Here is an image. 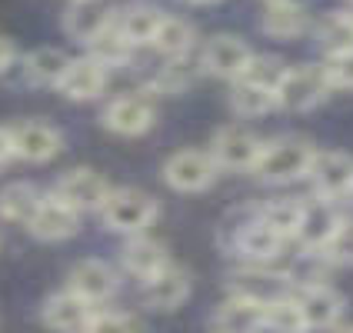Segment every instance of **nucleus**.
I'll list each match as a JSON object with an SVG mask.
<instances>
[{
	"instance_id": "nucleus-1",
	"label": "nucleus",
	"mask_w": 353,
	"mask_h": 333,
	"mask_svg": "<svg viewBox=\"0 0 353 333\" xmlns=\"http://www.w3.org/2000/svg\"><path fill=\"white\" fill-rule=\"evenodd\" d=\"M316 157V147L303 137H280L263 143L260 157L254 163V174L270 183V187H283V183H294L303 180L310 174V163Z\"/></svg>"
},
{
	"instance_id": "nucleus-2",
	"label": "nucleus",
	"mask_w": 353,
	"mask_h": 333,
	"mask_svg": "<svg viewBox=\"0 0 353 333\" xmlns=\"http://www.w3.org/2000/svg\"><path fill=\"white\" fill-rule=\"evenodd\" d=\"M100 220L107 230L123 236H137L147 234V227L160 216L157 200L147 194V190H137V187H110V194L103 200V207L97 210Z\"/></svg>"
},
{
	"instance_id": "nucleus-3",
	"label": "nucleus",
	"mask_w": 353,
	"mask_h": 333,
	"mask_svg": "<svg viewBox=\"0 0 353 333\" xmlns=\"http://www.w3.org/2000/svg\"><path fill=\"white\" fill-rule=\"evenodd\" d=\"M334 83L327 77L323 63H300V67H287V74L276 87V110L287 114H310L323 100L330 97Z\"/></svg>"
},
{
	"instance_id": "nucleus-4",
	"label": "nucleus",
	"mask_w": 353,
	"mask_h": 333,
	"mask_svg": "<svg viewBox=\"0 0 353 333\" xmlns=\"http://www.w3.org/2000/svg\"><path fill=\"white\" fill-rule=\"evenodd\" d=\"M310 183H314V196L327 200V203H343L353 196V157L340 154V150H316L314 163H310Z\"/></svg>"
},
{
	"instance_id": "nucleus-5",
	"label": "nucleus",
	"mask_w": 353,
	"mask_h": 333,
	"mask_svg": "<svg viewBox=\"0 0 353 333\" xmlns=\"http://www.w3.org/2000/svg\"><path fill=\"white\" fill-rule=\"evenodd\" d=\"M260 150H263V140L256 137L254 130H247L240 123H227V127H220L214 134L207 154L214 157L216 170L220 167L223 170H254Z\"/></svg>"
},
{
	"instance_id": "nucleus-6",
	"label": "nucleus",
	"mask_w": 353,
	"mask_h": 333,
	"mask_svg": "<svg viewBox=\"0 0 353 333\" xmlns=\"http://www.w3.org/2000/svg\"><path fill=\"white\" fill-rule=\"evenodd\" d=\"M216 180V163L207 150H176L163 163V183L176 194H200Z\"/></svg>"
},
{
	"instance_id": "nucleus-7",
	"label": "nucleus",
	"mask_w": 353,
	"mask_h": 333,
	"mask_svg": "<svg viewBox=\"0 0 353 333\" xmlns=\"http://www.w3.org/2000/svg\"><path fill=\"white\" fill-rule=\"evenodd\" d=\"M250 60H254V50H250V43L243 37H236V34H216V37L207 40V47L200 54V67L207 74H214L216 80H230L234 83V80H240L247 74Z\"/></svg>"
},
{
	"instance_id": "nucleus-8",
	"label": "nucleus",
	"mask_w": 353,
	"mask_h": 333,
	"mask_svg": "<svg viewBox=\"0 0 353 333\" xmlns=\"http://www.w3.org/2000/svg\"><path fill=\"white\" fill-rule=\"evenodd\" d=\"M7 130H10L14 157L23 160V163H47V160L57 157L60 147H63V134L47 120H20Z\"/></svg>"
},
{
	"instance_id": "nucleus-9",
	"label": "nucleus",
	"mask_w": 353,
	"mask_h": 333,
	"mask_svg": "<svg viewBox=\"0 0 353 333\" xmlns=\"http://www.w3.org/2000/svg\"><path fill=\"white\" fill-rule=\"evenodd\" d=\"M103 127L117 137H140L157 123V107L147 94H123L103 107Z\"/></svg>"
},
{
	"instance_id": "nucleus-10",
	"label": "nucleus",
	"mask_w": 353,
	"mask_h": 333,
	"mask_svg": "<svg viewBox=\"0 0 353 333\" xmlns=\"http://www.w3.org/2000/svg\"><path fill=\"white\" fill-rule=\"evenodd\" d=\"M50 194L57 196V200H63L70 210L90 214V210H100V207H103V200L110 194V183H107L97 170L77 167V170H67V174L60 176L57 187H54Z\"/></svg>"
},
{
	"instance_id": "nucleus-11",
	"label": "nucleus",
	"mask_w": 353,
	"mask_h": 333,
	"mask_svg": "<svg viewBox=\"0 0 353 333\" xmlns=\"http://www.w3.org/2000/svg\"><path fill=\"white\" fill-rule=\"evenodd\" d=\"M27 230L43 240V243H60V240H70V236L80 230V214L77 210H70L63 200H57L54 194L40 196L37 210L30 216V223H27Z\"/></svg>"
},
{
	"instance_id": "nucleus-12",
	"label": "nucleus",
	"mask_w": 353,
	"mask_h": 333,
	"mask_svg": "<svg viewBox=\"0 0 353 333\" xmlns=\"http://www.w3.org/2000/svg\"><path fill=\"white\" fill-rule=\"evenodd\" d=\"M67 290L77 294L80 300H87L90 307H97V303H103V300H110V296L117 294V274H114V267L107 260L87 256V260L74 263L70 280H67Z\"/></svg>"
},
{
	"instance_id": "nucleus-13",
	"label": "nucleus",
	"mask_w": 353,
	"mask_h": 333,
	"mask_svg": "<svg viewBox=\"0 0 353 333\" xmlns=\"http://www.w3.org/2000/svg\"><path fill=\"white\" fill-rule=\"evenodd\" d=\"M290 274H276L267 263H247L243 270L230 276V296H247L256 303H267L274 296L290 294Z\"/></svg>"
},
{
	"instance_id": "nucleus-14",
	"label": "nucleus",
	"mask_w": 353,
	"mask_h": 333,
	"mask_svg": "<svg viewBox=\"0 0 353 333\" xmlns=\"http://www.w3.org/2000/svg\"><path fill=\"white\" fill-rule=\"evenodd\" d=\"M300 310L307 320V330H334L340 327V316L347 310V300L340 290H334L330 283H314V287H303L300 290Z\"/></svg>"
},
{
	"instance_id": "nucleus-15",
	"label": "nucleus",
	"mask_w": 353,
	"mask_h": 333,
	"mask_svg": "<svg viewBox=\"0 0 353 333\" xmlns=\"http://www.w3.org/2000/svg\"><path fill=\"white\" fill-rule=\"evenodd\" d=\"M114 20H117L114 17V7L107 0H70V7L63 14V30H67V37L80 40V43H90Z\"/></svg>"
},
{
	"instance_id": "nucleus-16",
	"label": "nucleus",
	"mask_w": 353,
	"mask_h": 333,
	"mask_svg": "<svg viewBox=\"0 0 353 333\" xmlns=\"http://www.w3.org/2000/svg\"><path fill=\"white\" fill-rule=\"evenodd\" d=\"M57 90L67 100H77V103L97 100L107 90V70L94 57H70V63H67V70H63V77L57 83Z\"/></svg>"
},
{
	"instance_id": "nucleus-17",
	"label": "nucleus",
	"mask_w": 353,
	"mask_h": 333,
	"mask_svg": "<svg viewBox=\"0 0 353 333\" xmlns=\"http://www.w3.org/2000/svg\"><path fill=\"white\" fill-rule=\"evenodd\" d=\"M120 263H123L127 274L137 276L140 283H143V280L157 276L163 267H170V254H167V247L160 240H154V236H147V234H137L123 243Z\"/></svg>"
},
{
	"instance_id": "nucleus-18",
	"label": "nucleus",
	"mask_w": 353,
	"mask_h": 333,
	"mask_svg": "<svg viewBox=\"0 0 353 333\" xmlns=\"http://www.w3.org/2000/svg\"><path fill=\"white\" fill-rule=\"evenodd\" d=\"M190 296V274L180 270V267H163L157 276L143 280V303L150 310H160V314H170L176 310L183 300Z\"/></svg>"
},
{
	"instance_id": "nucleus-19",
	"label": "nucleus",
	"mask_w": 353,
	"mask_h": 333,
	"mask_svg": "<svg viewBox=\"0 0 353 333\" xmlns=\"http://www.w3.org/2000/svg\"><path fill=\"white\" fill-rule=\"evenodd\" d=\"M90 316H94V307L87 300H80L77 294H70V290L47 296V303L40 310V320L54 333H83Z\"/></svg>"
},
{
	"instance_id": "nucleus-20",
	"label": "nucleus",
	"mask_w": 353,
	"mask_h": 333,
	"mask_svg": "<svg viewBox=\"0 0 353 333\" xmlns=\"http://www.w3.org/2000/svg\"><path fill=\"white\" fill-rule=\"evenodd\" d=\"M260 27H263L267 37L294 40L310 30V14H307V7H303L300 0H276V3H267V7H263Z\"/></svg>"
},
{
	"instance_id": "nucleus-21",
	"label": "nucleus",
	"mask_w": 353,
	"mask_h": 333,
	"mask_svg": "<svg viewBox=\"0 0 353 333\" xmlns=\"http://www.w3.org/2000/svg\"><path fill=\"white\" fill-rule=\"evenodd\" d=\"M234 250L247 263H270V260H276L280 256V250H283V240L270 230V227H263L260 220H247L243 227H236L234 234Z\"/></svg>"
},
{
	"instance_id": "nucleus-22",
	"label": "nucleus",
	"mask_w": 353,
	"mask_h": 333,
	"mask_svg": "<svg viewBox=\"0 0 353 333\" xmlns=\"http://www.w3.org/2000/svg\"><path fill=\"white\" fill-rule=\"evenodd\" d=\"M340 210H336V203H327V200H307V207H303V223H300V234H296V240L303 243V250H310V254H316L330 236H334V230L340 227Z\"/></svg>"
},
{
	"instance_id": "nucleus-23",
	"label": "nucleus",
	"mask_w": 353,
	"mask_h": 333,
	"mask_svg": "<svg viewBox=\"0 0 353 333\" xmlns=\"http://www.w3.org/2000/svg\"><path fill=\"white\" fill-rule=\"evenodd\" d=\"M214 333H263V303L230 296L214 314Z\"/></svg>"
},
{
	"instance_id": "nucleus-24",
	"label": "nucleus",
	"mask_w": 353,
	"mask_h": 333,
	"mask_svg": "<svg viewBox=\"0 0 353 333\" xmlns=\"http://www.w3.org/2000/svg\"><path fill=\"white\" fill-rule=\"evenodd\" d=\"M303 207H307V200H300V196H280V200L263 203V207L256 210V220H260L263 227H270V230L287 243V240H296V234H300Z\"/></svg>"
},
{
	"instance_id": "nucleus-25",
	"label": "nucleus",
	"mask_w": 353,
	"mask_h": 333,
	"mask_svg": "<svg viewBox=\"0 0 353 333\" xmlns=\"http://www.w3.org/2000/svg\"><path fill=\"white\" fill-rule=\"evenodd\" d=\"M194 40H196V30H194L190 20L174 17V14H163L157 34H154V40H150V47H154L157 54H163L167 60H180V57L190 54Z\"/></svg>"
},
{
	"instance_id": "nucleus-26",
	"label": "nucleus",
	"mask_w": 353,
	"mask_h": 333,
	"mask_svg": "<svg viewBox=\"0 0 353 333\" xmlns=\"http://www.w3.org/2000/svg\"><path fill=\"white\" fill-rule=\"evenodd\" d=\"M67 63H70V57L60 47H37L23 60V77L30 80L34 87H57Z\"/></svg>"
},
{
	"instance_id": "nucleus-27",
	"label": "nucleus",
	"mask_w": 353,
	"mask_h": 333,
	"mask_svg": "<svg viewBox=\"0 0 353 333\" xmlns=\"http://www.w3.org/2000/svg\"><path fill=\"white\" fill-rule=\"evenodd\" d=\"M160 20H163V10L147 7V3H137V7H127V10L117 17V30L127 37V43L137 50V47H150V40L157 34Z\"/></svg>"
},
{
	"instance_id": "nucleus-28",
	"label": "nucleus",
	"mask_w": 353,
	"mask_h": 333,
	"mask_svg": "<svg viewBox=\"0 0 353 333\" xmlns=\"http://www.w3.org/2000/svg\"><path fill=\"white\" fill-rule=\"evenodd\" d=\"M40 190L27 180H14L0 190V220L7 223H30V216L40 203Z\"/></svg>"
},
{
	"instance_id": "nucleus-29",
	"label": "nucleus",
	"mask_w": 353,
	"mask_h": 333,
	"mask_svg": "<svg viewBox=\"0 0 353 333\" xmlns=\"http://www.w3.org/2000/svg\"><path fill=\"white\" fill-rule=\"evenodd\" d=\"M263 330L270 333H310L307 330V320L300 310V300L294 294L274 296L263 303Z\"/></svg>"
},
{
	"instance_id": "nucleus-30",
	"label": "nucleus",
	"mask_w": 353,
	"mask_h": 333,
	"mask_svg": "<svg viewBox=\"0 0 353 333\" xmlns=\"http://www.w3.org/2000/svg\"><path fill=\"white\" fill-rule=\"evenodd\" d=\"M230 107H234L236 117H263V114L276 110V94L267 87H256L250 80H234Z\"/></svg>"
},
{
	"instance_id": "nucleus-31",
	"label": "nucleus",
	"mask_w": 353,
	"mask_h": 333,
	"mask_svg": "<svg viewBox=\"0 0 353 333\" xmlns=\"http://www.w3.org/2000/svg\"><path fill=\"white\" fill-rule=\"evenodd\" d=\"M87 47H90V54H87V57H94L103 70H110V67H127V63H130V57H134V47H130V43H127V37L117 30V20H114V23H110V27H107L100 37L90 40Z\"/></svg>"
},
{
	"instance_id": "nucleus-32",
	"label": "nucleus",
	"mask_w": 353,
	"mask_h": 333,
	"mask_svg": "<svg viewBox=\"0 0 353 333\" xmlns=\"http://www.w3.org/2000/svg\"><path fill=\"white\" fill-rule=\"evenodd\" d=\"M316 37L327 54H336L343 47H353V23L347 20V10H334L316 23Z\"/></svg>"
},
{
	"instance_id": "nucleus-33",
	"label": "nucleus",
	"mask_w": 353,
	"mask_h": 333,
	"mask_svg": "<svg viewBox=\"0 0 353 333\" xmlns=\"http://www.w3.org/2000/svg\"><path fill=\"white\" fill-rule=\"evenodd\" d=\"M330 267H353V220H340L334 236L316 250Z\"/></svg>"
},
{
	"instance_id": "nucleus-34",
	"label": "nucleus",
	"mask_w": 353,
	"mask_h": 333,
	"mask_svg": "<svg viewBox=\"0 0 353 333\" xmlns=\"http://www.w3.org/2000/svg\"><path fill=\"white\" fill-rule=\"evenodd\" d=\"M283 74H287V67H283V60L276 57H256L250 60V67H247V74L240 80H250V83H256V87H267V90H274L280 87V80H283Z\"/></svg>"
},
{
	"instance_id": "nucleus-35",
	"label": "nucleus",
	"mask_w": 353,
	"mask_h": 333,
	"mask_svg": "<svg viewBox=\"0 0 353 333\" xmlns=\"http://www.w3.org/2000/svg\"><path fill=\"white\" fill-rule=\"evenodd\" d=\"M190 70H187V60L180 57V60H170L167 67H160V74L154 77V90L157 94H183L187 87H190Z\"/></svg>"
},
{
	"instance_id": "nucleus-36",
	"label": "nucleus",
	"mask_w": 353,
	"mask_h": 333,
	"mask_svg": "<svg viewBox=\"0 0 353 333\" xmlns=\"http://www.w3.org/2000/svg\"><path fill=\"white\" fill-rule=\"evenodd\" d=\"M83 333H137V320L120 310H100V314L94 310Z\"/></svg>"
},
{
	"instance_id": "nucleus-37",
	"label": "nucleus",
	"mask_w": 353,
	"mask_h": 333,
	"mask_svg": "<svg viewBox=\"0 0 353 333\" xmlns=\"http://www.w3.org/2000/svg\"><path fill=\"white\" fill-rule=\"evenodd\" d=\"M323 70H327L334 87H353V47H343V50L330 54Z\"/></svg>"
},
{
	"instance_id": "nucleus-38",
	"label": "nucleus",
	"mask_w": 353,
	"mask_h": 333,
	"mask_svg": "<svg viewBox=\"0 0 353 333\" xmlns=\"http://www.w3.org/2000/svg\"><path fill=\"white\" fill-rule=\"evenodd\" d=\"M17 60V47H14V40H7L0 34V74L3 70H10V63Z\"/></svg>"
},
{
	"instance_id": "nucleus-39",
	"label": "nucleus",
	"mask_w": 353,
	"mask_h": 333,
	"mask_svg": "<svg viewBox=\"0 0 353 333\" xmlns=\"http://www.w3.org/2000/svg\"><path fill=\"white\" fill-rule=\"evenodd\" d=\"M10 157H14V147H10V130H7V127H0V167H3Z\"/></svg>"
},
{
	"instance_id": "nucleus-40",
	"label": "nucleus",
	"mask_w": 353,
	"mask_h": 333,
	"mask_svg": "<svg viewBox=\"0 0 353 333\" xmlns=\"http://www.w3.org/2000/svg\"><path fill=\"white\" fill-rule=\"evenodd\" d=\"M187 3H196V7H207V3H220V0H187Z\"/></svg>"
},
{
	"instance_id": "nucleus-41",
	"label": "nucleus",
	"mask_w": 353,
	"mask_h": 333,
	"mask_svg": "<svg viewBox=\"0 0 353 333\" xmlns=\"http://www.w3.org/2000/svg\"><path fill=\"white\" fill-rule=\"evenodd\" d=\"M334 333H353V323L350 327H334Z\"/></svg>"
},
{
	"instance_id": "nucleus-42",
	"label": "nucleus",
	"mask_w": 353,
	"mask_h": 333,
	"mask_svg": "<svg viewBox=\"0 0 353 333\" xmlns=\"http://www.w3.org/2000/svg\"><path fill=\"white\" fill-rule=\"evenodd\" d=\"M347 20H350V23H353V7H350V10H347Z\"/></svg>"
},
{
	"instance_id": "nucleus-43",
	"label": "nucleus",
	"mask_w": 353,
	"mask_h": 333,
	"mask_svg": "<svg viewBox=\"0 0 353 333\" xmlns=\"http://www.w3.org/2000/svg\"><path fill=\"white\" fill-rule=\"evenodd\" d=\"M263 3H276V0H263Z\"/></svg>"
}]
</instances>
